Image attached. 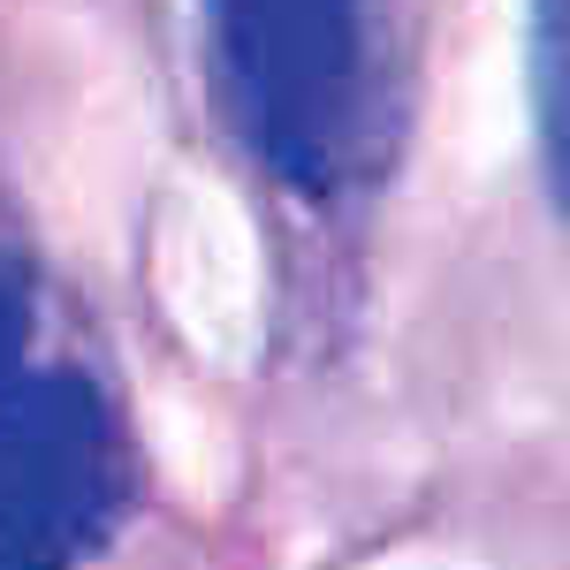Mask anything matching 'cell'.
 Instances as JSON below:
<instances>
[{"mask_svg": "<svg viewBox=\"0 0 570 570\" xmlns=\"http://www.w3.org/2000/svg\"><path fill=\"white\" fill-rule=\"evenodd\" d=\"M214 99L274 183L335 190L365 130L373 0H198Z\"/></svg>", "mask_w": 570, "mask_h": 570, "instance_id": "cell-1", "label": "cell"}, {"mask_svg": "<svg viewBox=\"0 0 570 570\" xmlns=\"http://www.w3.org/2000/svg\"><path fill=\"white\" fill-rule=\"evenodd\" d=\"M525 91L540 176H548L556 214L570 220V0H525Z\"/></svg>", "mask_w": 570, "mask_h": 570, "instance_id": "cell-3", "label": "cell"}, {"mask_svg": "<svg viewBox=\"0 0 570 570\" xmlns=\"http://www.w3.org/2000/svg\"><path fill=\"white\" fill-rule=\"evenodd\" d=\"M130 502V441L77 365L0 389V570H77Z\"/></svg>", "mask_w": 570, "mask_h": 570, "instance_id": "cell-2", "label": "cell"}, {"mask_svg": "<svg viewBox=\"0 0 570 570\" xmlns=\"http://www.w3.org/2000/svg\"><path fill=\"white\" fill-rule=\"evenodd\" d=\"M31 327H39V289L31 266L0 252V389H16L39 357H31Z\"/></svg>", "mask_w": 570, "mask_h": 570, "instance_id": "cell-4", "label": "cell"}]
</instances>
